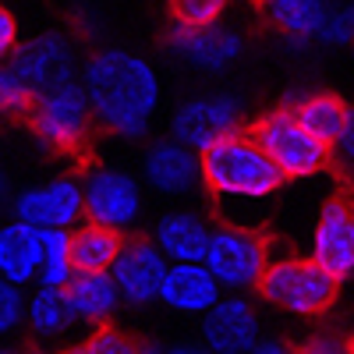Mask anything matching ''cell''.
Listing matches in <instances>:
<instances>
[{
	"label": "cell",
	"mask_w": 354,
	"mask_h": 354,
	"mask_svg": "<svg viewBox=\"0 0 354 354\" xmlns=\"http://www.w3.org/2000/svg\"><path fill=\"white\" fill-rule=\"evenodd\" d=\"M241 100L230 93H205L192 96L170 113V135L192 145L195 153H205L213 142L241 131Z\"/></svg>",
	"instance_id": "9c48e42d"
},
{
	"label": "cell",
	"mask_w": 354,
	"mask_h": 354,
	"mask_svg": "<svg viewBox=\"0 0 354 354\" xmlns=\"http://www.w3.org/2000/svg\"><path fill=\"white\" fill-rule=\"evenodd\" d=\"M39 266H43V227L18 216L0 223V277L28 287L39 283Z\"/></svg>",
	"instance_id": "ac0fdd59"
},
{
	"label": "cell",
	"mask_w": 354,
	"mask_h": 354,
	"mask_svg": "<svg viewBox=\"0 0 354 354\" xmlns=\"http://www.w3.org/2000/svg\"><path fill=\"white\" fill-rule=\"evenodd\" d=\"M11 213L36 227H78L85 220V188L78 177H50V181L15 195Z\"/></svg>",
	"instance_id": "7c38bea8"
},
{
	"label": "cell",
	"mask_w": 354,
	"mask_h": 354,
	"mask_svg": "<svg viewBox=\"0 0 354 354\" xmlns=\"http://www.w3.org/2000/svg\"><path fill=\"white\" fill-rule=\"evenodd\" d=\"M25 287L8 280V277H0V340H8L15 337L21 326H25Z\"/></svg>",
	"instance_id": "484cf974"
},
{
	"label": "cell",
	"mask_w": 354,
	"mask_h": 354,
	"mask_svg": "<svg viewBox=\"0 0 354 354\" xmlns=\"http://www.w3.org/2000/svg\"><path fill=\"white\" fill-rule=\"evenodd\" d=\"M75 326H78V319H75V308L68 301V290L36 283V290L28 294V305H25V330L32 333V340L57 344V340L71 337Z\"/></svg>",
	"instance_id": "ffe728a7"
},
{
	"label": "cell",
	"mask_w": 354,
	"mask_h": 354,
	"mask_svg": "<svg viewBox=\"0 0 354 354\" xmlns=\"http://www.w3.org/2000/svg\"><path fill=\"white\" fill-rule=\"evenodd\" d=\"M290 110L298 113V121L326 145H337L344 128H347V117H351V103H344L333 93H305L298 100H290Z\"/></svg>",
	"instance_id": "603a6c76"
},
{
	"label": "cell",
	"mask_w": 354,
	"mask_h": 354,
	"mask_svg": "<svg viewBox=\"0 0 354 354\" xmlns=\"http://www.w3.org/2000/svg\"><path fill=\"white\" fill-rule=\"evenodd\" d=\"M273 262L270 241L262 238L255 227L241 223H223L213 230L209 252H205V266L216 273L223 290H259L266 266Z\"/></svg>",
	"instance_id": "8992f818"
},
{
	"label": "cell",
	"mask_w": 354,
	"mask_h": 354,
	"mask_svg": "<svg viewBox=\"0 0 354 354\" xmlns=\"http://www.w3.org/2000/svg\"><path fill=\"white\" fill-rule=\"evenodd\" d=\"M248 131L262 149L270 153V160L280 167V174L287 177V181H308V177H319L333 160V145L315 138L298 121V113L290 110V103L262 113Z\"/></svg>",
	"instance_id": "5b68a950"
},
{
	"label": "cell",
	"mask_w": 354,
	"mask_h": 354,
	"mask_svg": "<svg viewBox=\"0 0 354 354\" xmlns=\"http://www.w3.org/2000/svg\"><path fill=\"white\" fill-rule=\"evenodd\" d=\"M28 128L53 153L78 156L82 149H88L96 113H93V103H88V93L82 85V75L36 93V103L28 110Z\"/></svg>",
	"instance_id": "3957f363"
},
{
	"label": "cell",
	"mask_w": 354,
	"mask_h": 354,
	"mask_svg": "<svg viewBox=\"0 0 354 354\" xmlns=\"http://www.w3.org/2000/svg\"><path fill=\"white\" fill-rule=\"evenodd\" d=\"M124 245V234H117L110 227H100L93 220H82L71 227V259H75V273H100L113 270V259Z\"/></svg>",
	"instance_id": "7402d4cb"
},
{
	"label": "cell",
	"mask_w": 354,
	"mask_h": 354,
	"mask_svg": "<svg viewBox=\"0 0 354 354\" xmlns=\"http://www.w3.org/2000/svg\"><path fill=\"white\" fill-rule=\"evenodd\" d=\"M333 0H266V18L294 46H312Z\"/></svg>",
	"instance_id": "44dd1931"
},
{
	"label": "cell",
	"mask_w": 354,
	"mask_h": 354,
	"mask_svg": "<svg viewBox=\"0 0 354 354\" xmlns=\"http://www.w3.org/2000/svg\"><path fill=\"white\" fill-rule=\"evenodd\" d=\"M252 354H287V344L277 340V337H259V344H255Z\"/></svg>",
	"instance_id": "d6a6232c"
},
{
	"label": "cell",
	"mask_w": 354,
	"mask_h": 354,
	"mask_svg": "<svg viewBox=\"0 0 354 354\" xmlns=\"http://www.w3.org/2000/svg\"><path fill=\"white\" fill-rule=\"evenodd\" d=\"M11 64L21 71V78L43 93L50 85H61L68 78H78L82 68H78V53H75V43L64 36V32H39L28 43H18Z\"/></svg>",
	"instance_id": "9a60e30c"
},
{
	"label": "cell",
	"mask_w": 354,
	"mask_h": 354,
	"mask_svg": "<svg viewBox=\"0 0 354 354\" xmlns=\"http://www.w3.org/2000/svg\"><path fill=\"white\" fill-rule=\"evenodd\" d=\"M142 181L156 195H192L202 185V153L177 142L174 135L156 138L142 153Z\"/></svg>",
	"instance_id": "5bb4252c"
},
{
	"label": "cell",
	"mask_w": 354,
	"mask_h": 354,
	"mask_svg": "<svg viewBox=\"0 0 354 354\" xmlns=\"http://www.w3.org/2000/svg\"><path fill=\"white\" fill-rule=\"evenodd\" d=\"M315 43L319 46H354V0H344V4L330 8Z\"/></svg>",
	"instance_id": "4316f807"
},
{
	"label": "cell",
	"mask_w": 354,
	"mask_h": 354,
	"mask_svg": "<svg viewBox=\"0 0 354 354\" xmlns=\"http://www.w3.org/2000/svg\"><path fill=\"white\" fill-rule=\"evenodd\" d=\"M170 270V259L163 255V248L156 241H145V238H128L121 245L113 259V280L121 287V298L131 308H149L160 301V290H163V277Z\"/></svg>",
	"instance_id": "8fae6325"
},
{
	"label": "cell",
	"mask_w": 354,
	"mask_h": 354,
	"mask_svg": "<svg viewBox=\"0 0 354 354\" xmlns=\"http://www.w3.org/2000/svg\"><path fill=\"white\" fill-rule=\"evenodd\" d=\"M167 46L185 68L198 75H223L245 57V36L223 21H209V25L174 21V28L167 32Z\"/></svg>",
	"instance_id": "ba28073f"
},
{
	"label": "cell",
	"mask_w": 354,
	"mask_h": 354,
	"mask_svg": "<svg viewBox=\"0 0 354 354\" xmlns=\"http://www.w3.org/2000/svg\"><path fill=\"white\" fill-rule=\"evenodd\" d=\"M71 277H75L71 230H68V227H43V266H39V283L68 287Z\"/></svg>",
	"instance_id": "cb8c5ba5"
},
{
	"label": "cell",
	"mask_w": 354,
	"mask_h": 354,
	"mask_svg": "<svg viewBox=\"0 0 354 354\" xmlns=\"http://www.w3.org/2000/svg\"><path fill=\"white\" fill-rule=\"evenodd\" d=\"M213 223L192 213V209H177L156 220L153 227V241L163 248V255L170 262H205V252H209L213 241Z\"/></svg>",
	"instance_id": "d6986e66"
},
{
	"label": "cell",
	"mask_w": 354,
	"mask_h": 354,
	"mask_svg": "<svg viewBox=\"0 0 354 354\" xmlns=\"http://www.w3.org/2000/svg\"><path fill=\"white\" fill-rule=\"evenodd\" d=\"M262 337L255 305L241 290H227L223 298L202 315V347L213 354H248Z\"/></svg>",
	"instance_id": "4fadbf2b"
},
{
	"label": "cell",
	"mask_w": 354,
	"mask_h": 354,
	"mask_svg": "<svg viewBox=\"0 0 354 354\" xmlns=\"http://www.w3.org/2000/svg\"><path fill=\"white\" fill-rule=\"evenodd\" d=\"M308 255L340 283L354 277V198L351 195H333L330 202H322V209L312 223Z\"/></svg>",
	"instance_id": "30bf717a"
},
{
	"label": "cell",
	"mask_w": 354,
	"mask_h": 354,
	"mask_svg": "<svg viewBox=\"0 0 354 354\" xmlns=\"http://www.w3.org/2000/svg\"><path fill=\"white\" fill-rule=\"evenodd\" d=\"M287 177L252 131H234L202 153V185L223 202H266Z\"/></svg>",
	"instance_id": "7a4b0ae2"
},
{
	"label": "cell",
	"mask_w": 354,
	"mask_h": 354,
	"mask_svg": "<svg viewBox=\"0 0 354 354\" xmlns=\"http://www.w3.org/2000/svg\"><path fill=\"white\" fill-rule=\"evenodd\" d=\"M4 205H15V188H11V177L0 170V209Z\"/></svg>",
	"instance_id": "836d02e7"
},
{
	"label": "cell",
	"mask_w": 354,
	"mask_h": 354,
	"mask_svg": "<svg viewBox=\"0 0 354 354\" xmlns=\"http://www.w3.org/2000/svg\"><path fill=\"white\" fill-rule=\"evenodd\" d=\"M82 85L96 124L117 138H142L160 110V71L142 53L106 46L82 64Z\"/></svg>",
	"instance_id": "6da1fadb"
},
{
	"label": "cell",
	"mask_w": 354,
	"mask_h": 354,
	"mask_svg": "<svg viewBox=\"0 0 354 354\" xmlns=\"http://www.w3.org/2000/svg\"><path fill=\"white\" fill-rule=\"evenodd\" d=\"M305 351H312V354H340V351H347V337L337 333V330H322V333L308 337Z\"/></svg>",
	"instance_id": "1f68e13d"
},
{
	"label": "cell",
	"mask_w": 354,
	"mask_h": 354,
	"mask_svg": "<svg viewBox=\"0 0 354 354\" xmlns=\"http://www.w3.org/2000/svg\"><path fill=\"white\" fill-rule=\"evenodd\" d=\"M36 103V88L21 78V71L8 61L0 64V117H28Z\"/></svg>",
	"instance_id": "d4e9b609"
},
{
	"label": "cell",
	"mask_w": 354,
	"mask_h": 354,
	"mask_svg": "<svg viewBox=\"0 0 354 354\" xmlns=\"http://www.w3.org/2000/svg\"><path fill=\"white\" fill-rule=\"evenodd\" d=\"M18 50V18L0 4V64H8Z\"/></svg>",
	"instance_id": "f546056e"
},
{
	"label": "cell",
	"mask_w": 354,
	"mask_h": 354,
	"mask_svg": "<svg viewBox=\"0 0 354 354\" xmlns=\"http://www.w3.org/2000/svg\"><path fill=\"white\" fill-rule=\"evenodd\" d=\"M220 298H223V283L205 262H170V270L163 277V290H160L163 308L202 319Z\"/></svg>",
	"instance_id": "2e32d148"
},
{
	"label": "cell",
	"mask_w": 354,
	"mask_h": 354,
	"mask_svg": "<svg viewBox=\"0 0 354 354\" xmlns=\"http://www.w3.org/2000/svg\"><path fill=\"white\" fill-rule=\"evenodd\" d=\"M85 188V220L110 227L117 234H131L145 213L142 181L121 167H93L82 177Z\"/></svg>",
	"instance_id": "52a82bcc"
},
{
	"label": "cell",
	"mask_w": 354,
	"mask_h": 354,
	"mask_svg": "<svg viewBox=\"0 0 354 354\" xmlns=\"http://www.w3.org/2000/svg\"><path fill=\"white\" fill-rule=\"evenodd\" d=\"M227 11V0H170V15L181 25H209L220 21Z\"/></svg>",
	"instance_id": "f1b7e54d"
},
{
	"label": "cell",
	"mask_w": 354,
	"mask_h": 354,
	"mask_svg": "<svg viewBox=\"0 0 354 354\" xmlns=\"http://www.w3.org/2000/svg\"><path fill=\"white\" fill-rule=\"evenodd\" d=\"M259 294L266 305H273L287 315L298 319H319L326 315L340 294V280L333 273H326L322 266L308 255V259H273L262 273Z\"/></svg>",
	"instance_id": "277c9868"
},
{
	"label": "cell",
	"mask_w": 354,
	"mask_h": 354,
	"mask_svg": "<svg viewBox=\"0 0 354 354\" xmlns=\"http://www.w3.org/2000/svg\"><path fill=\"white\" fill-rule=\"evenodd\" d=\"M64 290H68V301H71V308H75L78 326H85V330H96V326H106V322H113L117 312H121V305H124L121 287H117V280H113L110 270H100V273H75Z\"/></svg>",
	"instance_id": "e0dca14e"
},
{
	"label": "cell",
	"mask_w": 354,
	"mask_h": 354,
	"mask_svg": "<svg viewBox=\"0 0 354 354\" xmlns=\"http://www.w3.org/2000/svg\"><path fill=\"white\" fill-rule=\"evenodd\" d=\"M82 351L85 354H131V351H138V344L128 333L117 330L113 322H106V326L88 330V337L82 340Z\"/></svg>",
	"instance_id": "83f0119b"
},
{
	"label": "cell",
	"mask_w": 354,
	"mask_h": 354,
	"mask_svg": "<svg viewBox=\"0 0 354 354\" xmlns=\"http://www.w3.org/2000/svg\"><path fill=\"white\" fill-rule=\"evenodd\" d=\"M333 153H337V160H340L344 174L351 177V181H354V106H351V117H347V128H344L340 142L333 145Z\"/></svg>",
	"instance_id": "4dcf8cb0"
},
{
	"label": "cell",
	"mask_w": 354,
	"mask_h": 354,
	"mask_svg": "<svg viewBox=\"0 0 354 354\" xmlns=\"http://www.w3.org/2000/svg\"><path fill=\"white\" fill-rule=\"evenodd\" d=\"M241 4H252V8H266V0H241Z\"/></svg>",
	"instance_id": "e575fe53"
}]
</instances>
